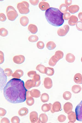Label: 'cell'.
I'll list each match as a JSON object with an SVG mask.
<instances>
[{
	"label": "cell",
	"instance_id": "obj_18",
	"mask_svg": "<svg viewBox=\"0 0 82 123\" xmlns=\"http://www.w3.org/2000/svg\"><path fill=\"white\" fill-rule=\"evenodd\" d=\"M49 98L48 94L46 93L43 94L41 97V101L42 102L44 103L48 102Z\"/></svg>",
	"mask_w": 82,
	"mask_h": 123
},
{
	"label": "cell",
	"instance_id": "obj_11",
	"mask_svg": "<svg viewBox=\"0 0 82 123\" xmlns=\"http://www.w3.org/2000/svg\"><path fill=\"white\" fill-rule=\"evenodd\" d=\"M39 7L41 10L45 11L49 9L50 6L49 4L47 2L41 1L39 4Z\"/></svg>",
	"mask_w": 82,
	"mask_h": 123
},
{
	"label": "cell",
	"instance_id": "obj_13",
	"mask_svg": "<svg viewBox=\"0 0 82 123\" xmlns=\"http://www.w3.org/2000/svg\"><path fill=\"white\" fill-rule=\"evenodd\" d=\"M30 94L31 96L33 97L38 98L41 96L40 91L37 89H33L30 91Z\"/></svg>",
	"mask_w": 82,
	"mask_h": 123
},
{
	"label": "cell",
	"instance_id": "obj_20",
	"mask_svg": "<svg viewBox=\"0 0 82 123\" xmlns=\"http://www.w3.org/2000/svg\"><path fill=\"white\" fill-rule=\"evenodd\" d=\"M56 45L53 41L48 42L46 44V47L48 49L51 50H53L56 47Z\"/></svg>",
	"mask_w": 82,
	"mask_h": 123
},
{
	"label": "cell",
	"instance_id": "obj_25",
	"mask_svg": "<svg viewBox=\"0 0 82 123\" xmlns=\"http://www.w3.org/2000/svg\"><path fill=\"white\" fill-rule=\"evenodd\" d=\"M4 73L5 75L7 77L12 76L13 73L12 70L9 68H6L4 70Z\"/></svg>",
	"mask_w": 82,
	"mask_h": 123
},
{
	"label": "cell",
	"instance_id": "obj_7",
	"mask_svg": "<svg viewBox=\"0 0 82 123\" xmlns=\"http://www.w3.org/2000/svg\"><path fill=\"white\" fill-rule=\"evenodd\" d=\"M26 102L27 105L31 106L34 104L35 100L31 96L30 91H27L26 93Z\"/></svg>",
	"mask_w": 82,
	"mask_h": 123
},
{
	"label": "cell",
	"instance_id": "obj_24",
	"mask_svg": "<svg viewBox=\"0 0 82 123\" xmlns=\"http://www.w3.org/2000/svg\"><path fill=\"white\" fill-rule=\"evenodd\" d=\"M41 109L43 112H48L50 109V104H45L43 105L41 107Z\"/></svg>",
	"mask_w": 82,
	"mask_h": 123
},
{
	"label": "cell",
	"instance_id": "obj_3",
	"mask_svg": "<svg viewBox=\"0 0 82 123\" xmlns=\"http://www.w3.org/2000/svg\"><path fill=\"white\" fill-rule=\"evenodd\" d=\"M40 76L39 75H36L32 80H27L25 83V86L27 89H29L34 87H38L41 84Z\"/></svg>",
	"mask_w": 82,
	"mask_h": 123
},
{
	"label": "cell",
	"instance_id": "obj_1",
	"mask_svg": "<svg viewBox=\"0 0 82 123\" xmlns=\"http://www.w3.org/2000/svg\"><path fill=\"white\" fill-rule=\"evenodd\" d=\"M27 89L24 82L20 79H12L6 84L3 89L4 96L9 102L16 104L26 100Z\"/></svg>",
	"mask_w": 82,
	"mask_h": 123
},
{
	"label": "cell",
	"instance_id": "obj_5",
	"mask_svg": "<svg viewBox=\"0 0 82 123\" xmlns=\"http://www.w3.org/2000/svg\"><path fill=\"white\" fill-rule=\"evenodd\" d=\"M17 8L21 14H26L30 12L29 4L26 1H23L17 5Z\"/></svg>",
	"mask_w": 82,
	"mask_h": 123
},
{
	"label": "cell",
	"instance_id": "obj_29",
	"mask_svg": "<svg viewBox=\"0 0 82 123\" xmlns=\"http://www.w3.org/2000/svg\"><path fill=\"white\" fill-rule=\"evenodd\" d=\"M6 18L4 14L1 13L0 14V20L2 22H4L6 20Z\"/></svg>",
	"mask_w": 82,
	"mask_h": 123
},
{
	"label": "cell",
	"instance_id": "obj_12",
	"mask_svg": "<svg viewBox=\"0 0 82 123\" xmlns=\"http://www.w3.org/2000/svg\"><path fill=\"white\" fill-rule=\"evenodd\" d=\"M24 75V72L21 70H17L13 74L12 76L15 78L19 79Z\"/></svg>",
	"mask_w": 82,
	"mask_h": 123
},
{
	"label": "cell",
	"instance_id": "obj_33",
	"mask_svg": "<svg viewBox=\"0 0 82 123\" xmlns=\"http://www.w3.org/2000/svg\"><path fill=\"white\" fill-rule=\"evenodd\" d=\"M10 122L8 119L7 118L4 117L1 120V123H9Z\"/></svg>",
	"mask_w": 82,
	"mask_h": 123
},
{
	"label": "cell",
	"instance_id": "obj_22",
	"mask_svg": "<svg viewBox=\"0 0 82 123\" xmlns=\"http://www.w3.org/2000/svg\"><path fill=\"white\" fill-rule=\"evenodd\" d=\"M39 39L38 36L36 35H31L28 38L29 41L31 42H34L37 41Z\"/></svg>",
	"mask_w": 82,
	"mask_h": 123
},
{
	"label": "cell",
	"instance_id": "obj_14",
	"mask_svg": "<svg viewBox=\"0 0 82 123\" xmlns=\"http://www.w3.org/2000/svg\"><path fill=\"white\" fill-rule=\"evenodd\" d=\"M21 24L23 26H27L29 22V20L28 17L26 16H23L21 18L20 20Z\"/></svg>",
	"mask_w": 82,
	"mask_h": 123
},
{
	"label": "cell",
	"instance_id": "obj_8",
	"mask_svg": "<svg viewBox=\"0 0 82 123\" xmlns=\"http://www.w3.org/2000/svg\"><path fill=\"white\" fill-rule=\"evenodd\" d=\"M25 59V57L22 55L16 56L13 58V61L15 64H20L24 62Z\"/></svg>",
	"mask_w": 82,
	"mask_h": 123
},
{
	"label": "cell",
	"instance_id": "obj_15",
	"mask_svg": "<svg viewBox=\"0 0 82 123\" xmlns=\"http://www.w3.org/2000/svg\"><path fill=\"white\" fill-rule=\"evenodd\" d=\"M28 30L33 34H36L38 31L37 27L34 24H30L28 26Z\"/></svg>",
	"mask_w": 82,
	"mask_h": 123
},
{
	"label": "cell",
	"instance_id": "obj_6",
	"mask_svg": "<svg viewBox=\"0 0 82 123\" xmlns=\"http://www.w3.org/2000/svg\"><path fill=\"white\" fill-rule=\"evenodd\" d=\"M75 111L76 120L82 122V100L76 107Z\"/></svg>",
	"mask_w": 82,
	"mask_h": 123
},
{
	"label": "cell",
	"instance_id": "obj_30",
	"mask_svg": "<svg viewBox=\"0 0 82 123\" xmlns=\"http://www.w3.org/2000/svg\"><path fill=\"white\" fill-rule=\"evenodd\" d=\"M0 116L1 117H3L5 116L7 113L6 111L2 108H0Z\"/></svg>",
	"mask_w": 82,
	"mask_h": 123
},
{
	"label": "cell",
	"instance_id": "obj_21",
	"mask_svg": "<svg viewBox=\"0 0 82 123\" xmlns=\"http://www.w3.org/2000/svg\"><path fill=\"white\" fill-rule=\"evenodd\" d=\"M54 72V70L53 68L49 67L46 68L45 74L49 76H52L53 75Z\"/></svg>",
	"mask_w": 82,
	"mask_h": 123
},
{
	"label": "cell",
	"instance_id": "obj_16",
	"mask_svg": "<svg viewBox=\"0 0 82 123\" xmlns=\"http://www.w3.org/2000/svg\"><path fill=\"white\" fill-rule=\"evenodd\" d=\"M48 120V117L46 114H42L40 115L39 119V123H46Z\"/></svg>",
	"mask_w": 82,
	"mask_h": 123
},
{
	"label": "cell",
	"instance_id": "obj_32",
	"mask_svg": "<svg viewBox=\"0 0 82 123\" xmlns=\"http://www.w3.org/2000/svg\"><path fill=\"white\" fill-rule=\"evenodd\" d=\"M4 55L3 53L0 51V64H2L4 61Z\"/></svg>",
	"mask_w": 82,
	"mask_h": 123
},
{
	"label": "cell",
	"instance_id": "obj_10",
	"mask_svg": "<svg viewBox=\"0 0 82 123\" xmlns=\"http://www.w3.org/2000/svg\"><path fill=\"white\" fill-rule=\"evenodd\" d=\"M44 85L45 88L49 89L52 86V80L50 78L47 77L45 78L44 81Z\"/></svg>",
	"mask_w": 82,
	"mask_h": 123
},
{
	"label": "cell",
	"instance_id": "obj_28",
	"mask_svg": "<svg viewBox=\"0 0 82 123\" xmlns=\"http://www.w3.org/2000/svg\"><path fill=\"white\" fill-rule=\"evenodd\" d=\"M11 122L12 123H19L20 122V119L18 117L15 116L13 117L12 118Z\"/></svg>",
	"mask_w": 82,
	"mask_h": 123
},
{
	"label": "cell",
	"instance_id": "obj_2",
	"mask_svg": "<svg viewBox=\"0 0 82 123\" xmlns=\"http://www.w3.org/2000/svg\"><path fill=\"white\" fill-rule=\"evenodd\" d=\"M64 13L54 7H50L46 11L45 16L47 21L50 24L56 27L62 26L64 24Z\"/></svg>",
	"mask_w": 82,
	"mask_h": 123
},
{
	"label": "cell",
	"instance_id": "obj_19",
	"mask_svg": "<svg viewBox=\"0 0 82 123\" xmlns=\"http://www.w3.org/2000/svg\"><path fill=\"white\" fill-rule=\"evenodd\" d=\"M46 68L44 65L42 64H39L37 66L36 69L41 73L45 74Z\"/></svg>",
	"mask_w": 82,
	"mask_h": 123
},
{
	"label": "cell",
	"instance_id": "obj_23",
	"mask_svg": "<svg viewBox=\"0 0 82 123\" xmlns=\"http://www.w3.org/2000/svg\"><path fill=\"white\" fill-rule=\"evenodd\" d=\"M8 34V31L7 29L4 28H2L0 29V35L1 36L3 37H6Z\"/></svg>",
	"mask_w": 82,
	"mask_h": 123
},
{
	"label": "cell",
	"instance_id": "obj_26",
	"mask_svg": "<svg viewBox=\"0 0 82 123\" xmlns=\"http://www.w3.org/2000/svg\"><path fill=\"white\" fill-rule=\"evenodd\" d=\"M45 45L44 43L42 41H39L37 43V47L40 49H43Z\"/></svg>",
	"mask_w": 82,
	"mask_h": 123
},
{
	"label": "cell",
	"instance_id": "obj_31",
	"mask_svg": "<svg viewBox=\"0 0 82 123\" xmlns=\"http://www.w3.org/2000/svg\"><path fill=\"white\" fill-rule=\"evenodd\" d=\"M30 3L33 5L36 6L37 5L39 2V1L38 0H30L29 1Z\"/></svg>",
	"mask_w": 82,
	"mask_h": 123
},
{
	"label": "cell",
	"instance_id": "obj_27",
	"mask_svg": "<svg viewBox=\"0 0 82 123\" xmlns=\"http://www.w3.org/2000/svg\"><path fill=\"white\" fill-rule=\"evenodd\" d=\"M37 75L36 72L34 71H29L27 73L28 76L31 78H34Z\"/></svg>",
	"mask_w": 82,
	"mask_h": 123
},
{
	"label": "cell",
	"instance_id": "obj_17",
	"mask_svg": "<svg viewBox=\"0 0 82 123\" xmlns=\"http://www.w3.org/2000/svg\"><path fill=\"white\" fill-rule=\"evenodd\" d=\"M28 113V109L26 107H23L19 109L18 112L19 116H26Z\"/></svg>",
	"mask_w": 82,
	"mask_h": 123
},
{
	"label": "cell",
	"instance_id": "obj_4",
	"mask_svg": "<svg viewBox=\"0 0 82 123\" xmlns=\"http://www.w3.org/2000/svg\"><path fill=\"white\" fill-rule=\"evenodd\" d=\"M6 13L8 18L11 21H14L18 16V13L14 8L11 6L7 7Z\"/></svg>",
	"mask_w": 82,
	"mask_h": 123
},
{
	"label": "cell",
	"instance_id": "obj_9",
	"mask_svg": "<svg viewBox=\"0 0 82 123\" xmlns=\"http://www.w3.org/2000/svg\"><path fill=\"white\" fill-rule=\"evenodd\" d=\"M30 119L31 123H39L38 113L35 111H33L31 112L30 114Z\"/></svg>",
	"mask_w": 82,
	"mask_h": 123
}]
</instances>
